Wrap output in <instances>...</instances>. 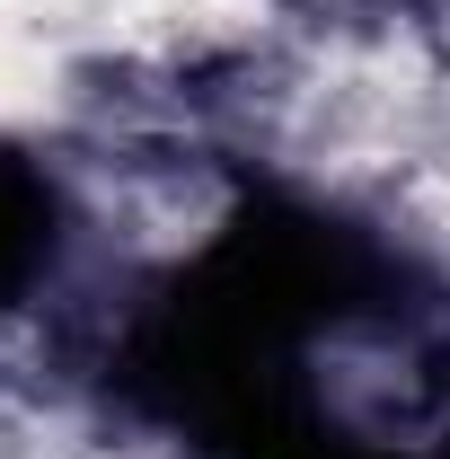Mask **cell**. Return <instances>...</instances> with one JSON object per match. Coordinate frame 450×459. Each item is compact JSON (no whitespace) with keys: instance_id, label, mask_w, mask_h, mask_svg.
<instances>
[{"instance_id":"6da1fadb","label":"cell","mask_w":450,"mask_h":459,"mask_svg":"<svg viewBox=\"0 0 450 459\" xmlns=\"http://www.w3.org/2000/svg\"><path fill=\"white\" fill-rule=\"evenodd\" d=\"M45 256H54V186L18 151H0V309L45 274Z\"/></svg>"}]
</instances>
